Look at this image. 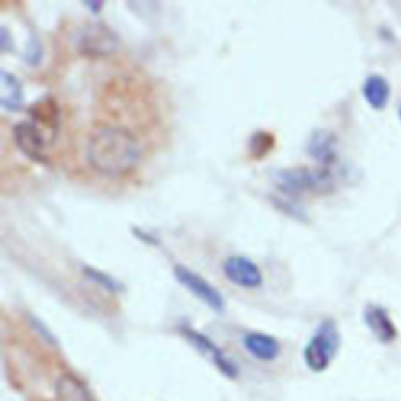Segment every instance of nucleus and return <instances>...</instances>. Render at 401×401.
Segmentation results:
<instances>
[{
  "label": "nucleus",
  "mask_w": 401,
  "mask_h": 401,
  "mask_svg": "<svg viewBox=\"0 0 401 401\" xmlns=\"http://www.w3.org/2000/svg\"><path fill=\"white\" fill-rule=\"evenodd\" d=\"M143 159L140 138L123 126H99L87 143V160L97 174L128 176Z\"/></svg>",
  "instance_id": "1"
},
{
  "label": "nucleus",
  "mask_w": 401,
  "mask_h": 401,
  "mask_svg": "<svg viewBox=\"0 0 401 401\" xmlns=\"http://www.w3.org/2000/svg\"><path fill=\"white\" fill-rule=\"evenodd\" d=\"M275 182L277 190L284 196L292 198L301 193H326L334 188L335 176L331 168L318 167H293L279 169L275 174Z\"/></svg>",
  "instance_id": "2"
},
{
  "label": "nucleus",
  "mask_w": 401,
  "mask_h": 401,
  "mask_svg": "<svg viewBox=\"0 0 401 401\" xmlns=\"http://www.w3.org/2000/svg\"><path fill=\"white\" fill-rule=\"evenodd\" d=\"M339 348L340 334L337 325L334 320H325L304 348L303 357L307 369L315 371V373L325 371L334 361V357L337 356Z\"/></svg>",
  "instance_id": "3"
},
{
  "label": "nucleus",
  "mask_w": 401,
  "mask_h": 401,
  "mask_svg": "<svg viewBox=\"0 0 401 401\" xmlns=\"http://www.w3.org/2000/svg\"><path fill=\"white\" fill-rule=\"evenodd\" d=\"M76 46L78 52L90 59H104L119 47V38L110 27L100 23L83 25L77 33Z\"/></svg>",
  "instance_id": "4"
},
{
  "label": "nucleus",
  "mask_w": 401,
  "mask_h": 401,
  "mask_svg": "<svg viewBox=\"0 0 401 401\" xmlns=\"http://www.w3.org/2000/svg\"><path fill=\"white\" fill-rule=\"evenodd\" d=\"M13 140L27 159L35 163H49L47 138L42 127L33 119H24L14 124Z\"/></svg>",
  "instance_id": "5"
},
{
  "label": "nucleus",
  "mask_w": 401,
  "mask_h": 401,
  "mask_svg": "<svg viewBox=\"0 0 401 401\" xmlns=\"http://www.w3.org/2000/svg\"><path fill=\"white\" fill-rule=\"evenodd\" d=\"M173 271L179 284H182L199 301H203L207 307H210L215 312L225 311L226 301L221 295V292L217 287H213L209 281H205L203 276H199L196 271L184 267V265H176Z\"/></svg>",
  "instance_id": "6"
},
{
  "label": "nucleus",
  "mask_w": 401,
  "mask_h": 401,
  "mask_svg": "<svg viewBox=\"0 0 401 401\" xmlns=\"http://www.w3.org/2000/svg\"><path fill=\"white\" fill-rule=\"evenodd\" d=\"M225 277L235 287L245 290L261 289L263 284V275L254 261L245 256H229L221 265Z\"/></svg>",
  "instance_id": "7"
},
{
  "label": "nucleus",
  "mask_w": 401,
  "mask_h": 401,
  "mask_svg": "<svg viewBox=\"0 0 401 401\" xmlns=\"http://www.w3.org/2000/svg\"><path fill=\"white\" fill-rule=\"evenodd\" d=\"M181 334L191 343L193 348L199 351V353L203 354L207 361H210L225 376L234 379L239 375L237 365L229 359V357L225 354V351L221 349L212 339L207 337L205 334L199 333L196 331V329L188 328V326L181 328Z\"/></svg>",
  "instance_id": "8"
},
{
  "label": "nucleus",
  "mask_w": 401,
  "mask_h": 401,
  "mask_svg": "<svg viewBox=\"0 0 401 401\" xmlns=\"http://www.w3.org/2000/svg\"><path fill=\"white\" fill-rule=\"evenodd\" d=\"M306 150L313 160L320 163V167L333 168L337 160V137L325 128H318L311 135Z\"/></svg>",
  "instance_id": "9"
},
{
  "label": "nucleus",
  "mask_w": 401,
  "mask_h": 401,
  "mask_svg": "<svg viewBox=\"0 0 401 401\" xmlns=\"http://www.w3.org/2000/svg\"><path fill=\"white\" fill-rule=\"evenodd\" d=\"M243 348L257 361L271 362L281 354V343L265 333H246L243 335Z\"/></svg>",
  "instance_id": "10"
},
{
  "label": "nucleus",
  "mask_w": 401,
  "mask_h": 401,
  "mask_svg": "<svg viewBox=\"0 0 401 401\" xmlns=\"http://www.w3.org/2000/svg\"><path fill=\"white\" fill-rule=\"evenodd\" d=\"M364 320L365 325L369 326L379 342L389 343L397 337V328L392 323L388 311L383 309V307L373 304L367 306V309L364 312Z\"/></svg>",
  "instance_id": "11"
},
{
  "label": "nucleus",
  "mask_w": 401,
  "mask_h": 401,
  "mask_svg": "<svg viewBox=\"0 0 401 401\" xmlns=\"http://www.w3.org/2000/svg\"><path fill=\"white\" fill-rule=\"evenodd\" d=\"M0 105L6 112H19L24 105L23 83L6 69H0Z\"/></svg>",
  "instance_id": "12"
},
{
  "label": "nucleus",
  "mask_w": 401,
  "mask_h": 401,
  "mask_svg": "<svg viewBox=\"0 0 401 401\" xmlns=\"http://www.w3.org/2000/svg\"><path fill=\"white\" fill-rule=\"evenodd\" d=\"M362 95L375 110H383L389 102L390 87L384 77L373 74L364 82Z\"/></svg>",
  "instance_id": "13"
},
{
  "label": "nucleus",
  "mask_w": 401,
  "mask_h": 401,
  "mask_svg": "<svg viewBox=\"0 0 401 401\" xmlns=\"http://www.w3.org/2000/svg\"><path fill=\"white\" fill-rule=\"evenodd\" d=\"M56 401H95L90 390L71 375H64L56 383Z\"/></svg>",
  "instance_id": "14"
},
{
  "label": "nucleus",
  "mask_w": 401,
  "mask_h": 401,
  "mask_svg": "<svg viewBox=\"0 0 401 401\" xmlns=\"http://www.w3.org/2000/svg\"><path fill=\"white\" fill-rule=\"evenodd\" d=\"M32 114V119L35 123L47 124L49 127H56L59 126V109L52 99H41L38 102H35L30 109H28Z\"/></svg>",
  "instance_id": "15"
},
{
  "label": "nucleus",
  "mask_w": 401,
  "mask_h": 401,
  "mask_svg": "<svg viewBox=\"0 0 401 401\" xmlns=\"http://www.w3.org/2000/svg\"><path fill=\"white\" fill-rule=\"evenodd\" d=\"M83 276L91 281L92 284H96L97 287L104 289L110 293H123L126 290L124 284L118 281L116 277H113L112 275L105 273L102 270H97L95 267H90V265H83L82 267Z\"/></svg>",
  "instance_id": "16"
},
{
  "label": "nucleus",
  "mask_w": 401,
  "mask_h": 401,
  "mask_svg": "<svg viewBox=\"0 0 401 401\" xmlns=\"http://www.w3.org/2000/svg\"><path fill=\"white\" fill-rule=\"evenodd\" d=\"M275 146V137L268 132L259 131L249 138V152L254 159H262Z\"/></svg>",
  "instance_id": "17"
},
{
  "label": "nucleus",
  "mask_w": 401,
  "mask_h": 401,
  "mask_svg": "<svg viewBox=\"0 0 401 401\" xmlns=\"http://www.w3.org/2000/svg\"><path fill=\"white\" fill-rule=\"evenodd\" d=\"M24 59H25V61L28 64H30V66H37V64L41 63V60H42V46H41V41L37 37H32L30 41H28Z\"/></svg>",
  "instance_id": "18"
},
{
  "label": "nucleus",
  "mask_w": 401,
  "mask_h": 401,
  "mask_svg": "<svg viewBox=\"0 0 401 401\" xmlns=\"http://www.w3.org/2000/svg\"><path fill=\"white\" fill-rule=\"evenodd\" d=\"M275 205L277 209H281L284 213L290 215V217L297 218V220H304V212L299 209V207L295 204V200L292 199H279V198H273Z\"/></svg>",
  "instance_id": "19"
},
{
  "label": "nucleus",
  "mask_w": 401,
  "mask_h": 401,
  "mask_svg": "<svg viewBox=\"0 0 401 401\" xmlns=\"http://www.w3.org/2000/svg\"><path fill=\"white\" fill-rule=\"evenodd\" d=\"M132 234H133V237H137L140 241L146 243V245H149V246H159V245H160V240L157 239L154 234L148 232L146 229L133 226V227H132Z\"/></svg>",
  "instance_id": "20"
},
{
  "label": "nucleus",
  "mask_w": 401,
  "mask_h": 401,
  "mask_svg": "<svg viewBox=\"0 0 401 401\" xmlns=\"http://www.w3.org/2000/svg\"><path fill=\"white\" fill-rule=\"evenodd\" d=\"M30 323H32V326H33L35 329H37V331H38V333H40V334L42 335V337H44V339H46V340H47L49 343H54V345H55V343H56L55 337H54V335H52V334H50L49 329H47V328H46L44 325H42V323H41V321H40L38 318L32 317V318H30Z\"/></svg>",
  "instance_id": "21"
},
{
  "label": "nucleus",
  "mask_w": 401,
  "mask_h": 401,
  "mask_svg": "<svg viewBox=\"0 0 401 401\" xmlns=\"http://www.w3.org/2000/svg\"><path fill=\"white\" fill-rule=\"evenodd\" d=\"M10 32L6 27H0V49L4 50V52H8L10 49Z\"/></svg>",
  "instance_id": "22"
},
{
  "label": "nucleus",
  "mask_w": 401,
  "mask_h": 401,
  "mask_svg": "<svg viewBox=\"0 0 401 401\" xmlns=\"http://www.w3.org/2000/svg\"><path fill=\"white\" fill-rule=\"evenodd\" d=\"M85 6H87V8H90L92 13L95 14H97L100 10H102V6H104V4H100V2H85Z\"/></svg>",
  "instance_id": "23"
},
{
  "label": "nucleus",
  "mask_w": 401,
  "mask_h": 401,
  "mask_svg": "<svg viewBox=\"0 0 401 401\" xmlns=\"http://www.w3.org/2000/svg\"><path fill=\"white\" fill-rule=\"evenodd\" d=\"M400 119H401V107H400Z\"/></svg>",
  "instance_id": "24"
}]
</instances>
